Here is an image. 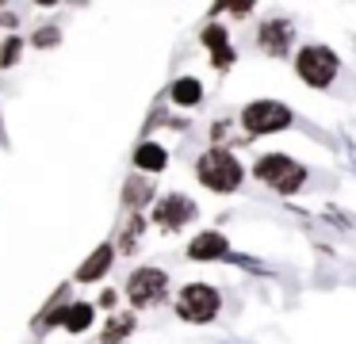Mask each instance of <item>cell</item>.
<instances>
[{
  "label": "cell",
  "instance_id": "17",
  "mask_svg": "<svg viewBox=\"0 0 356 344\" xmlns=\"http://www.w3.org/2000/svg\"><path fill=\"white\" fill-rule=\"evenodd\" d=\"M138 234H142V214H131V218H127L123 237H119V249H115V252H131L134 245H138Z\"/></svg>",
  "mask_w": 356,
  "mask_h": 344
},
{
  "label": "cell",
  "instance_id": "7",
  "mask_svg": "<svg viewBox=\"0 0 356 344\" xmlns=\"http://www.w3.org/2000/svg\"><path fill=\"white\" fill-rule=\"evenodd\" d=\"M195 214H200V206H195V199L180 195V191H169V195H161L154 203V226L165 229V234H180V229L188 226V222H195Z\"/></svg>",
  "mask_w": 356,
  "mask_h": 344
},
{
  "label": "cell",
  "instance_id": "10",
  "mask_svg": "<svg viewBox=\"0 0 356 344\" xmlns=\"http://www.w3.org/2000/svg\"><path fill=\"white\" fill-rule=\"evenodd\" d=\"M111 264H115V245H96L92 252L85 256V264L77 268V283H100L104 275L111 272Z\"/></svg>",
  "mask_w": 356,
  "mask_h": 344
},
{
  "label": "cell",
  "instance_id": "6",
  "mask_svg": "<svg viewBox=\"0 0 356 344\" xmlns=\"http://www.w3.org/2000/svg\"><path fill=\"white\" fill-rule=\"evenodd\" d=\"M337 69H341V61H337V54H333L330 46H302V50L295 54V73H299L310 88L333 84Z\"/></svg>",
  "mask_w": 356,
  "mask_h": 344
},
{
  "label": "cell",
  "instance_id": "8",
  "mask_svg": "<svg viewBox=\"0 0 356 344\" xmlns=\"http://www.w3.org/2000/svg\"><path fill=\"white\" fill-rule=\"evenodd\" d=\"M291 38H295V27L287 19H268L257 27V46H261L268 58H284L291 50Z\"/></svg>",
  "mask_w": 356,
  "mask_h": 344
},
{
  "label": "cell",
  "instance_id": "20",
  "mask_svg": "<svg viewBox=\"0 0 356 344\" xmlns=\"http://www.w3.org/2000/svg\"><path fill=\"white\" fill-rule=\"evenodd\" d=\"M58 42V31L47 27V31H35V46H54Z\"/></svg>",
  "mask_w": 356,
  "mask_h": 344
},
{
  "label": "cell",
  "instance_id": "12",
  "mask_svg": "<svg viewBox=\"0 0 356 344\" xmlns=\"http://www.w3.org/2000/svg\"><path fill=\"white\" fill-rule=\"evenodd\" d=\"M134 168L142 176L146 172H165L169 168V149L161 142H138L134 145Z\"/></svg>",
  "mask_w": 356,
  "mask_h": 344
},
{
  "label": "cell",
  "instance_id": "15",
  "mask_svg": "<svg viewBox=\"0 0 356 344\" xmlns=\"http://www.w3.org/2000/svg\"><path fill=\"white\" fill-rule=\"evenodd\" d=\"M134 310H127V313H111V321L104 325V333H100V344H123L127 336L134 333Z\"/></svg>",
  "mask_w": 356,
  "mask_h": 344
},
{
  "label": "cell",
  "instance_id": "16",
  "mask_svg": "<svg viewBox=\"0 0 356 344\" xmlns=\"http://www.w3.org/2000/svg\"><path fill=\"white\" fill-rule=\"evenodd\" d=\"M169 96H172V104H180V107H195L203 99V84L195 81V76H180V81H172Z\"/></svg>",
  "mask_w": 356,
  "mask_h": 344
},
{
  "label": "cell",
  "instance_id": "9",
  "mask_svg": "<svg viewBox=\"0 0 356 344\" xmlns=\"http://www.w3.org/2000/svg\"><path fill=\"white\" fill-rule=\"evenodd\" d=\"M200 42L211 50L215 69H230L234 65V46H230V35H226L222 23H207V27L200 31Z\"/></svg>",
  "mask_w": 356,
  "mask_h": 344
},
{
  "label": "cell",
  "instance_id": "11",
  "mask_svg": "<svg viewBox=\"0 0 356 344\" xmlns=\"http://www.w3.org/2000/svg\"><path fill=\"white\" fill-rule=\"evenodd\" d=\"M226 252H230V241L218 229H203L188 241V260H222Z\"/></svg>",
  "mask_w": 356,
  "mask_h": 344
},
{
  "label": "cell",
  "instance_id": "19",
  "mask_svg": "<svg viewBox=\"0 0 356 344\" xmlns=\"http://www.w3.org/2000/svg\"><path fill=\"white\" fill-rule=\"evenodd\" d=\"M96 306H100V310H115V306H119V295H115L111 287H104L100 298H96Z\"/></svg>",
  "mask_w": 356,
  "mask_h": 344
},
{
  "label": "cell",
  "instance_id": "3",
  "mask_svg": "<svg viewBox=\"0 0 356 344\" xmlns=\"http://www.w3.org/2000/svg\"><path fill=\"white\" fill-rule=\"evenodd\" d=\"M253 176L264 183V188L280 191V195H291L307 183V168L299 161H291L287 153H264L261 161L253 165Z\"/></svg>",
  "mask_w": 356,
  "mask_h": 344
},
{
  "label": "cell",
  "instance_id": "14",
  "mask_svg": "<svg viewBox=\"0 0 356 344\" xmlns=\"http://www.w3.org/2000/svg\"><path fill=\"white\" fill-rule=\"evenodd\" d=\"M149 199H154V180H146V176H131V180L123 183V211L127 214H138Z\"/></svg>",
  "mask_w": 356,
  "mask_h": 344
},
{
  "label": "cell",
  "instance_id": "4",
  "mask_svg": "<svg viewBox=\"0 0 356 344\" xmlns=\"http://www.w3.org/2000/svg\"><path fill=\"white\" fill-rule=\"evenodd\" d=\"M169 298V272L161 268H138L127 279V302L131 310H154Z\"/></svg>",
  "mask_w": 356,
  "mask_h": 344
},
{
  "label": "cell",
  "instance_id": "1",
  "mask_svg": "<svg viewBox=\"0 0 356 344\" xmlns=\"http://www.w3.org/2000/svg\"><path fill=\"white\" fill-rule=\"evenodd\" d=\"M195 176H200V183H203L207 191L230 195V191L241 188V180H245V168H241V161L234 157L230 149H218V145H211V149H203L200 161H195Z\"/></svg>",
  "mask_w": 356,
  "mask_h": 344
},
{
  "label": "cell",
  "instance_id": "5",
  "mask_svg": "<svg viewBox=\"0 0 356 344\" xmlns=\"http://www.w3.org/2000/svg\"><path fill=\"white\" fill-rule=\"evenodd\" d=\"M291 107L280 104V99H253V104L241 107V126L249 134H276V130L291 126Z\"/></svg>",
  "mask_w": 356,
  "mask_h": 344
},
{
  "label": "cell",
  "instance_id": "13",
  "mask_svg": "<svg viewBox=\"0 0 356 344\" xmlns=\"http://www.w3.org/2000/svg\"><path fill=\"white\" fill-rule=\"evenodd\" d=\"M92 321H96V306L92 302H65V310H62V321L58 325L65 329V333H88L92 329Z\"/></svg>",
  "mask_w": 356,
  "mask_h": 344
},
{
  "label": "cell",
  "instance_id": "18",
  "mask_svg": "<svg viewBox=\"0 0 356 344\" xmlns=\"http://www.w3.org/2000/svg\"><path fill=\"white\" fill-rule=\"evenodd\" d=\"M19 50H24V38H19V35H8V38H4V46H0V65H4V69L16 65V61H19Z\"/></svg>",
  "mask_w": 356,
  "mask_h": 344
},
{
  "label": "cell",
  "instance_id": "2",
  "mask_svg": "<svg viewBox=\"0 0 356 344\" xmlns=\"http://www.w3.org/2000/svg\"><path fill=\"white\" fill-rule=\"evenodd\" d=\"M172 306H177L180 321H188V325H207V321H215L218 310H222V295H218V287H211V283H184Z\"/></svg>",
  "mask_w": 356,
  "mask_h": 344
}]
</instances>
